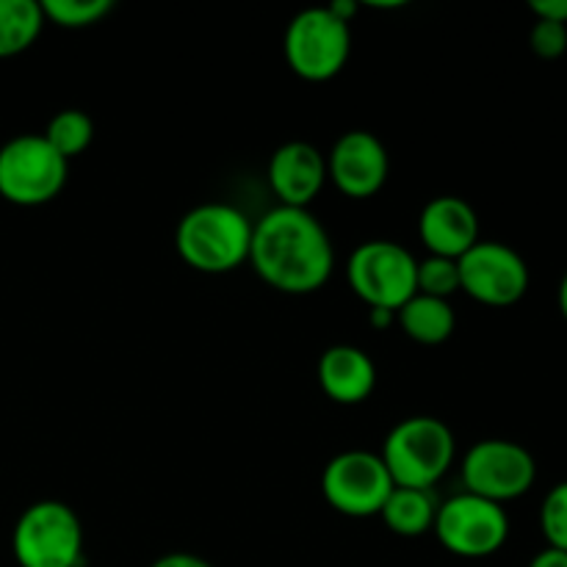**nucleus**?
Instances as JSON below:
<instances>
[{
  "label": "nucleus",
  "instance_id": "f03ea898",
  "mask_svg": "<svg viewBox=\"0 0 567 567\" xmlns=\"http://www.w3.org/2000/svg\"><path fill=\"white\" fill-rule=\"evenodd\" d=\"M255 221L230 203L194 205L175 230L183 264L203 275H227L249 260Z\"/></svg>",
  "mask_w": 567,
  "mask_h": 567
},
{
  "label": "nucleus",
  "instance_id": "9d476101",
  "mask_svg": "<svg viewBox=\"0 0 567 567\" xmlns=\"http://www.w3.org/2000/svg\"><path fill=\"white\" fill-rule=\"evenodd\" d=\"M393 487L396 485L380 454L363 452V449L336 454L321 474V493L327 504L347 518L380 515Z\"/></svg>",
  "mask_w": 567,
  "mask_h": 567
},
{
  "label": "nucleus",
  "instance_id": "cd10ccee",
  "mask_svg": "<svg viewBox=\"0 0 567 567\" xmlns=\"http://www.w3.org/2000/svg\"><path fill=\"white\" fill-rule=\"evenodd\" d=\"M369 321H371V327H377V330H388V327L396 321V313H393V310L369 308Z\"/></svg>",
  "mask_w": 567,
  "mask_h": 567
},
{
  "label": "nucleus",
  "instance_id": "a211bd4d",
  "mask_svg": "<svg viewBox=\"0 0 567 567\" xmlns=\"http://www.w3.org/2000/svg\"><path fill=\"white\" fill-rule=\"evenodd\" d=\"M39 0H0V59H11L31 48L44 28Z\"/></svg>",
  "mask_w": 567,
  "mask_h": 567
},
{
  "label": "nucleus",
  "instance_id": "dca6fc26",
  "mask_svg": "<svg viewBox=\"0 0 567 567\" xmlns=\"http://www.w3.org/2000/svg\"><path fill=\"white\" fill-rule=\"evenodd\" d=\"M396 324L402 327V332L410 341L424 343V347H437V343L449 341L454 336L457 313H454L449 299L415 293L396 310Z\"/></svg>",
  "mask_w": 567,
  "mask_h": 567
},
{
  "label": "nucleus",
  "instance_id": "39448f33",
  "mask_svg": "<svg viewBox=\"0 0 567 567\" xmlns=\"http://www.w3.org/2000/svg\"><path fill=\"white\" fill-rule=\"evenodd\" d=\"M70 161L42 133H20L0 147V197L20 208L50 203L64 188Z\"/></svg>",
  "mask_w": 567,
  "mask_h": 567
},
{
  "label": "nucleus",
  "instance_id": "423d86ee",
  "mask_svg": "<svg viewBox=\"0 0 567 567\" xmlns=\"http://www.w3.org/2000/svg\"><path fill=\"white\" fill-rule=\"evenodd\" d=\"M282 53L288 66L305 81H330L347 66L352 53V28L327 6H310L288 22Z\"/></svg>",
  "mask_w": 567,
  "mask_h": 567
},
{
  "label": "nucleus",
  "instance_id": "ddd939ff",
  "mask_svg": "<svg viewBox=\"0 0 567 567\" xmlns=\"http://www.w3.org/2000/svg\"><path fill=\"white\" fill-rule=\"evenodd\" d=\"M269 183L280 205L308 208L327 183V155L310 142H286L271 153Z\"/></svg>",
  "mask_w": 567,
  "mask_h": 567
},
{
  "label": "nucleus",
  "instance_id": "5701e85b",
  "mask_svg": "<svg viewBox=\"0 0 567 567\" xmlns=\"http://www.w3.org/2000/svg\"><path fill=\"white\" fill-rule=\"evenodd\" d=\"M529 48L540 59H559V55L567 53V25L537 20L529 31Z\"/></svg>",
  "mask_w": 567,
  "mask_h": 567
},
{
  "label": "nucleus",
  "instance_id": "f3484780",
  "mask_svg": "<svg viewBox=\"0 0 567 567\" xmlns=\"http://www.w3.org/2000/svg\"><path fill=\"white\" fill-rule=\"evenodd\" d=\"M437 507L441 502L432 491H421V487H393L388 502L382 504L380 518L393 535L399 537H421L432 532L437 518Z\"/></svg>",
  "mask_w": 567,
  "mask_h": 567
},
{
  "label": "nucleus",
  "instance_id": "393cba45",
  "mask_svg": "<svg viewBox=\"0 0 567 567\" xmlns=\"http://www.w3.org/2000/svg\"><path fill=\"white\" fill-rule=\"evenodd\" d=\"M150 567H214V565L205 563V559L197 557V554L172 551V554H164V557L155 559Z\"/></svg>",
  "mask_w": 567,
  "mask_h": 567
},
{
  "label": "nucleus",
  "instance_id": "1a4fd4ad",
  "mask_svg": "<svg viewBox=\"0 0 567 567\" xmlns=\"http://www.w3.org/2000/svg\"><path fill=\"white\" fill-rule=\"evenodd\" d=\"M460 471H463L465 493H474L502 507L526 496L537 480V463L529 449L504 437L474 443L465 452Z\"/></svg>",
  "mask_w": 567,
  "mask_h": 567
},
{
  "label": "nucleus",
  "instance_id": "f8f14e48",
  "mask_svg": "<svg viewBox=\"0 0 567 567\" xmlns=\"http://www.w3.org/2000/svg\"><path fill=\"white\" fill-rule=\"evenodd\" d=\"M391 175V155L371 131H347L327 155V177L352 199L374 197Z\"/></svg>",
  "mask_w": 567,
  "mask_h": 567
},
{
  "label": "nucleus",
  "instance_id": "c85d7f7f",
  "mask_svg": "<svg viewBox=\"0 0 567 567\" xmlns=\"http://www.w3.org/2000/svg\"><path fill=\"white\" fill-rule=\"evenodd\" d=\"M557 302H559V313H563V316H565V321H567V271L563 275V280H559Z\"/></svg>",
  "mask_w": 567,
  "mask_h": 567
},
{
  "label": "nucleus",
  "instance_id": "6ab92c4d",
  "mask_svg": "<svg viewBox=\"0 0 567 567\" xmlns=\"http://www.w3.org/2000/svg\"><path fill=\"white\" fill-rule=\"evenodd\" d=\"M48 138L50 147L61 155V158L72 161L89 150L94 138V122L86 111L81 109H64L48 122L42 133Z\"/></svg>",
  "mask_w": 567,
  "mask_h": 567
},
{
  "label": "nucleus",
  "instance_id": "aec40b11",
  "mask_svg": "<svg viewBox=\"0 0 567 567\" xmlns=\"http://www.w3.org/2000/svg\"><path fill=\"white\" fill-rule=\"evenodd\" d=\"M44 20L61 28H89L111 14L114 0H39Z\"/></svg>",
  "mask_w": 567,
  "mask_h": 567
},
{
  "label": "nucleus",
  "instance_id": "9b49d317",
  "mask_svg": "<svg viewBox=\"0 0 567 567\" xmlns=\"http://www.w3.org/2000/svg\"><path fill=\"white\" fill-rule=\"evenodd\" d=\"M460 266V291L491 308H509L529 291V266L524 255L504 241H476Z\"/></svg>",
  "mask_w": 567,
  "mask_h": 567
},
{
  "label": "nucleus",
  "instance_id": "2eb2a0df",
  "mask_svg": "<svg viewBox=\"0 0 567 567\" xmlns=\"http://www.w3.org/2000/svg\"><path fill=\"white\" fill-rule=\"evenodd\" d=\"M321 391L336 404H363L377 388V365L369 352L352 343L324 349L316 365Z\"/></svg>",
  "mask_w": 567,
  "mask_h": 567
},
{
  "label": "nucleus",
  "instance_id": "4be33fe9",
  "mask_svg": "<svg viewBox=\"0 0 567 567\" xmlns=\"http://www.w3.org/2000/svg\"><path fill=\"white\" fill-rule=\"evenodd\" d=\"M540 532L548 546L567 551V480L557 482L543 498Z\"/></svg>",
  "mask_w": 567,
  "mask_h": 567
},
{
  "label": "nucleus",
  "instance_id": "4468645a",
  "mask_svg": "<svg viewBox=\"0 0 567 567\" xmlns=\"http://www.w3.org/2000/svg\"><path fill=\"white\" fill-rule=\"evenodd\" d=\"M419 236L430 255L460 260L480 241V216L463 197H432L419 216Z\"/></svg>",
  "mask_w": 567,
  "mask_h": 567
},
{
  "label": "nucleus",
  "instance_id": "bb28decb",
  "mask_svg": "<svg viewBox=\"0 0 567 567\" xmlns=\"http://www.w3.org/2000/svg\"><path fill=\"white\" fill-rule=\"evenodd\" d=\"M327 9H330L336 17H341L343 22H352V17L358 14L360 3L358 0H336V3H330Z\"/></svg>",
  "mask_w": 567,
  "mask_h": 567
},
{
  "label": "nucleus",
  "instance_id": "0eeeda50",
  "mask_svg": "<svg viewBox=\"0 0 567 567\" xmlns=\"http://www.w3.org/2000/svg\"><path fill=\"white\" fill-rule=\"evenodd\" d=\"M415 275H419L415 255L404 244L388 241V238L363 241L354 247L347 264L349 288L369 308L393 310V313L419 293Z\"/></svg>",
  "mask_w": 567,
  "mask_h": 567
},
{
  "label": "nucleus",
  "instance_id": "f257e3e1",
  "mask_svg": "<svg viewBox=\"0 0 567 567\" xmlns=\"http://www.w3.org/2000/svg\"><path fill=\"white\" fill-rule=\"evenodd\" d=\"M249 264L266 286L282 293H313L336 269L327 227L308 208L277 205L252 227Z\"/></svg>",
  "mask_w": 567,
  "mask_h": 567
},
{
  "label": "nucleus",
  "instance_id": "a878e982",
  "mask_svg": "<svg viewBox=\"0 0 567 567\" xmlns=\"http://www.w3.org/2000/svg\"><path fill=\"white\" fill-rule=\"evenodd\" d=\"M529 567H567V551L546 546L543 551H537L535 557H532Z\"/></svg>",
  "mask_w": 567,
  "mask_h": 567
},
{
  "label": "nucleus",
  "instance_id": "20e7f679",
  "mask_svg": "<svg viewBox=\"0 0 567 567\" xmlns=\"http://www.w3.org/2000/svg\"><path fill=\"white\" fill-rule=\"evenodd\" d=\"M11 554L20 567H81V518L70 504L55 498L31 504L11 532Z\"/></svg>",
  "mask_w": 567,
  "mask_h": 567
},
{
  "label": "nucleus",
  "instance_id": "412c9836",
  "mask_svg": "<svg viewBox=\"0 0 567 567\" xmlns=\"http://www.w3.org/2000/svg\"><path fill=\"white\" fill-rule=\"evenodd\" d=\"M415 288L426 297L449 299L460 291V266L457 260L441 258V255H426L419 260V275H415Z\"/></svg>",
  "mask_w": 567,
  "mask_h": 567
},
{
  "label": "nucleus",
  "instance_id": "6e6552de",
  "mask_svg": "<svg viewBox=\"0 0 567 567\" xmlns=\"http://www.w3.org/2000/svg\"><path fill=\"white\" fill-rule=\"evenodd\" d=\"M432 532L454 557L485 559L507 543L509 515L502 504L463 491L441 502Z\"/></svg>",
  "mask_w": 567,
  "mask_h": 567
},
{
  "label": "nucleus",
  "instance_id": "b1692460",
  "mask_svg": "<svg viewBox=\"0 0 567 567\" xmlns=\"http://www.w3.org/2000/svg\"><path fill=\"white\" fill-rule=\"evenodd\" d=\"M529 9L537 20H551L567 25V0H532Z\"/></svg>",
  "mask_w": 567,
  "mask_h": 567
},
{
  "label": "nucleus",
  "instance_id": "7ed1b4c3",
  "mask_svg": "<svg viewBox=\"0 0 567 567\" xmlns=\"http://www.w3.org/2000/svg\"><path fill=\"white\" fill-rule=\"evenodd\" d=\"M396 487L432 491L457 457V443L446 421L435 415H410L385 435L380 452Z\"/></svg>",
  "mask_w": 567,
  "mask_h": 567
}]
</instances>
